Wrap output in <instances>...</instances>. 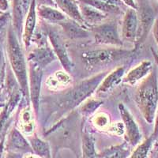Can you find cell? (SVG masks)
I'll return each instance as SVG.
<instances>
[{
    "mask_svg": "<svg viewBox=\"0 0 158 158\" xmlns=\"http://www.w3.org/2000/svg\"><path fill=\"white\" fill-rule=\"evenodd\" d=\"M9 8V0H0V11H1V12H7Z\"/></svg>",
    "mask_w": 158,
    "mask_h": 158,
    "instance_id": "obj_36",
    "label": "cell"
},
{
    "mask_svg": "<svg viewBox=\"0 0 158 158\" xmlns=\"http://www.w3.org/2000/svg\"><path fill=\"white\" fill-rule=\"evenodd\" d=\"M131 147L125 141L119 145L108 147L97 153L96 158H128L131 153Z\"/></svg>",
    "mask_w": 158,
    "mask_h": 158,
    "instance_id": "obj_23",
    "label": "cell"
},
{
    "mask_svg": "<svg viewBox=\"0 0 158 158\" xmlns=\"http://www.w3.org/2000/svg\"><path fill=\"white\" fill-rule=\"evenodd\" d=\"M137 14L138 19V29L135 50L142 45L147 39L148 35L152 30L156 16L154 8L149 0H137Z\"/></svg>",
    "mask_w": 158,
    "mask_h": 158,
    "instance_id": "obj_5",
    "label": "cell"
},
{
    "mask_svg": "<svg viewBox=\"0 0 158 158\" xmlns=\"http://www.w3.org/2000/svg\"><path fill=\"white\" fill-rule=\"evenodd\" d=\"M153 68L152 62L147 59L143 60L124 75L122 82L129 85H135L147 77Z\"/></svg>",
    "mask_w": 158,
    "mask_h": 158,
    "instance_id": "obj_13",
    "label": "cell"
},
{
    "mask_svg": "<svg viewBox=\"0 0 158 158\" xmlns=\"http://www.w3.org/2000/svg\"><path fill=\"white\" fill-rule=\"evenodd\" d=\"M0 48H1V45H0Z\"/></svg>",
    "mask_w": 158,
    "mask_h": 158,
    "instance_id": "obj_46",
    "label": "cell"
},
{
    "mask_svg": "<svg viewBox=\"0 0 158 158\" xmlns=\"http://www.w3.org/2000/svg\"><path fill=\"white\" fill-rule=\"evenodd\" d=\"M155 144V151H158V139L156 141V142H154Z\"/></svg>",
    "mask_w": 158,
    "mask_h": 158,
    "instance_id": "obj_43",
    "label": "cell"
},
{
    "mask_svg": "<svg viewBox=\"0 0 158 158\" xmlns=\"http://www.w3.org/2000/svg\"><path fill=\"white\" fill-rule=\"evenodd\" d=\"M36 5H46L56 7V5H55L53 0H36Z\"/></svg>",
    "mask_w": 158,
    "mask_h": 158,
    "instance_id": "obj_38",
    "label": "cell"
},
{
    "mask_svg": "<svg viewBox=\"0 0 158 158\" xmlns=\"http://www.w3.org/2000/svg\"><path fill=\"white\" fill-rule=\"evenodd\" d=\"M151 158H158V151H155L154 154L151 156Z\"/></svg>",
    "mask_w": 158,
    "mask_h": 158,
    "instance_id": "obj_42",
    "label": "cell"
},
{
    "mask_svg": "<svg viewBox=\"0 0 158 158\" xmlns=\"http://www.w3.org/2000/svg\"><path fill=\"white\" fill-rule=\"evenodd\" d=\"M124 6H127L128 8L137 10L136 0H119Z\"/></svg>",
    "mask_w": 158,
    "mask_h": 158,
    "instance_id": "obj_35",
    "label": "cell"
},
{
    "mask_svg": "<svg viewBox=\"0 0 158 158\" xmlns=\"http://www.w3.org/2000/svg\"><path fill=\"white\" fill-rule=\"evenodd\" d=\"M156 1H157V2H158V0H156Z\"/></svg>",
    "mask_w": 158,
    "mask_h": 158,
    "instance_id": "obj_47",
    "label": "cell"
},
{
    "mask_svg": "<svg viewBox=\"0 0 158 158\" xmlns=\"http://www.w3.org/2000/svg\"><path fill=\"white\" fill-rule=\"evenodd\" d=\"M134 51L115 47L87 51L81 55V61L88 69H94L127 59L132 56Z\"/></svg>",
    "mask_w": 158,
    "mask_h": 158,
    "instance_id": "obj_4",
    "label": "cell"
},
{
    "mask_svg": "<svg viewBox=\"0 0 158 158\" xmlns=\"http://www.w3.org/2000/svg\"><path fill=\"white\" fill-rule=\"evenodd\" d=\"M151 52H152V55H153V59H154V61H155V63H156V67H157V69H158V54H157V52H156L154 49L152 48H151Z\"/></svg>",
    "mask_w": 158,
    "mask_h": 158,
    "instance_id": "obj_40",
    "label": "cell"
},
{
    "mask_svg": "<svg viewBox=\"0 0 158 158\" xmlns=\"http://www.w3.org/2000/svg\"><path fill=\"white\" fill-rule=\"evenodd\" d=\"M28 141L33 154L41 158H52V151L49 143L40 138L36 133L28 136Z\"/></svg>",
    "mask_w": 158,
    "mask_h": 158,
    "instance_id": "obj_22",
    "label": "cell"
},
{
    "mask_svg": "<svg viewBox=\"0 0 158 158\" xmlns=\"http://www.w3.org/2000/svg\"><path fill=\"white\" fill-rule=\"evenodd\" d=\"M155 140L152 135L137 145L136 148L131 153L129 158H147L154 145Z\"/></svg>",
    "mask_w": 158,
    "mask_h": 158,
    "instance_id": "obj_27",
    "label": "cell"
},
{
    "mask_svg": "<svg viewBox=\"0 0 158 158\" xmlns=\"http://www.w3.org/2000/svg\"><path fill=\"white\" fill-rule=\"evenodd\" d=\"M71 83V77L67 72L59 71L56 72L53 74L48 77L46 84L48 89L51 90H59L67 87Z\"/></svg>",
    "mask_w": 158,
    "mask_h": 158,
    "instance_id": "obj_24",
    "label": "cell"
},
{
    "mask_svg": "<svg viewBox=\"0 0 158 158\" xmlns=\"http://www.w3.org/2000/svg\"><path fill=\"white\" fill-rule=\"evenodd\" d=\"M47 35L49 42L52 45V50L54 52L56 58L59 59L63 66L64 70L67 72L68 74L71 73L74 67V64L69 56L66 46L63 43L62 37L59 34V32L52 30V29H48L47 32Z\"/></svg>",
    "mask_w": 158,
    "mask_h": 158,
    "instance_id": "obj_9",
    "label": "cell"
},
{
    "mask_svg": "<svg viewBox=\"0 0 158 158\" xmlns=\"http://www.w3.org/2000/svg\"><path fill=\"white\" fill-rule=\"evenodd\" d=\"M138 19L136 10L127 8L123 14L121 37L127 42L135 44L138 34Z\"/></svg>",
    "mask_w": 158,
    "mask_h": 158,
    "instance_id": "obj_11",
    "label": "cell"
},
{
    "mask_svg": "<svg viewBox=\"0 0 158 158\" xmlns=\"http://www.w3.org/2000/svg\"><path fill=\"white\" fill-rule=\"evenodd\" d=\"M12 18L10 12H4L0 15V36L3 34L4 31H7L11 25Z\"/></svg>",
    "mask_w": 158,
    "mask_h": 158,
    "instance_id": "obj_30",
    "label": "cell"
},
{
    "mask_svg": "<svg viewBox=\"0 0 158 158\" xmlns=\"http://www.w3.org/2000/svg\"><path fill=\"white\" fill-rule=\"evenodd\" d=\"M36 13L40 19L50 24L59 25L68 18L58 8L51 6L36 5Z\"/></svg>",
    "mask_w": 158,
    "mask_h": 158,
    "instance_id": "obj_18",
    "label": "cell"
},
{
    "mask_svg": "<svg viewBox=\"0 0 158 158\" xmlns=\"http://www.w3.org/2000/svg\"><path fill=\"white\" fill-rule=\"evenodd\" d=\"M53 2L56 5V7L61 10L69 18L86 26L80 14L77 0H53Z\"/></svg>",
    "mask_w": 158,
    "mask_h": 158,
    "instance_id": "obj_19",
    "label": "cell"
},
{
    "mask_svg": "<svg viewBox=\"0 0 158 158\" xmlns=\"http://www.w3.org/2000/svg\"><path fill=\"white\" fill-rule=\"evenodd\" d=\"M103 104L102 101L97 100L94 98H88L86 101L81 104L79 108V111L82 116L89 117L94 115L97 109L101 106Z\"/></svg>",
    "mask_w": 158,
    "mask_h": 158,
    "instance_id": "obj_28",
    "label": "cell"
},
{
    "mask_svg": "<svg viewBox=\"0 0 158 158\" xmlns=\"http://www.w3.org/2000/svg\"><path fill=\"white\" fill-rule=\"evenodd\" d=\"M92 123L99 130H108L111 125L109 115L104 112H99L92 118Z\"/></svg>",
    "mask_w": 158,
    "mask_h": 158,
    "instance_id": "obj_29",
    "label": "cell"
},
{
    "mask_svg": "<svg viewBox=\"0 0 158 158\" xmlns=\"http://www.w3.org/2000/svg\"><path fill=\"white\" fill-rule=\"evenodd\" d=\"M59 25L62 28L64 34L70 39H84L89 36V32L87 29L88 27L69 18L59 23Z\"/></svg>",
    "mask_w": 158,
    "mask_h": 158,
    "instance_id": "obj_17",
    "label": "cell"
},
{
    "mask_svg": "<svg viewBox=\"0 0 158 158\" xmlns=\"http://www.w3.org/2000/svg\"><path fill=\"white\" fill-rule=\"evenodd\" d=\"M107 131H110L111 133L115 134L117 135H124L125 130H124V126L123 122L115 123H111Z\"/></svg>",
    "mask_w": 158,
    "mask_h": 158,
    "instance_id": "obj_32",
    "label": "cell"
},
{
    "mask_svg": "<svg viewBox=\"0 0 158 158\" xmlns=\"http://www.w3.org/2000/svg\"><path fill=\"white\" fill-rule=\"evenodd\" d=\"M31 2H32V0H22V5H23L25 14H27L28 10H29V8L31 5Z\"/></svg>",
    "mask_w": 158,
    "mask_h": 158,
    "instance_id": "obj_39",
    "label": "cell"
},
{
    "mask_svg": "<svg viewBox=\"0 0 158 158\" xmlns=\"http://www.w3.org/2000/svg\"><path fill=\"white\" fill-rule=\"evenodd\" d=\"M126 67L125 66L116 67L105 75L101 82L99 85L96 93L98 94H105L113 89L120 82L125 75Z\"/></svg>",
    "mask_w": 158,
    "mask_h": 158,
    "instance_id": "obj_15",
    "label": "cell"
},
{
    "mask_svg": "<svg viewBox=\"0 0 158 158\" xmlns=\"http://www.w3.org/2000/svg\"><path fill=\"white\" fill-rule=\"evenodd\" d=\"M77 1L92 6L93 7L106 14L108 16L111 15H120L124 14L123 7L118 6L111 5V4L104 2L102 0H77Z\"/></svg>",
    "mask_w": 158,
    "mask_h": 158,
    "instance_id": "obj_25",
    "label": "cell"
},
{
    "mask_svg": "<svg viewBox=\"0 0 158 158\" xmlns=\"http://www.w3.org/2000/svg\"><path fill=\"white\" fill-rule=\"evenodd\" d=\"M135 101L146 123H153L158 108L157 73L154 68L139 83L135 92Z\"/></svg>",
    "mask_w": 158,
    "mask_h": 158,
    "instance_id": "obj_3",
    "label": "cell"
},
{
    "mask_svg": "<svg viewBox=\"0 0 158 158\" xmlns=\"http://www.w3.org/2000/svg\"><path fill=\"white\" fill-rule=\"evenodd\" d=\"M6 63L2 52L0 50V96L2 94V90L4 86V81H5L6 73Z\"/></svg>",
    "mask_w": 158,
    "mask_h": 158,
    "instance_id": "obj_31",
    "label": "cell"
},
{
    "mask_svg": "<svg viewBox=\"0 0 158 158\" xmlns=\"http://www.w3.org/2000/svg\"><path fill=\"white\" fill-rule=\"evenodd\" d=\"M118 110L124 126L125 141L131 147H135L142 142V135L135 118L123 104H119Z\"/></svg>",
    "mask_w": 158,
    "mask_h": 158,
    "instance_id": "obj_8",
    "label": "cell"
},
{
    "mask_svg": "<svg viewBox=\"0 0 158 158\" xmlns=\"http://www.w3.org/2000/svg\"><path fill=\"white\" fill-rule=\"evenodd\" d=\"M56 56L52 48L48 45L38 46L31 51L28 56V62H31L44 69L48 65L54 61Z\"/></svg>",
    "mask_w": 158,
    "mask_h": 158,
    "instance_id": "obj_16",
    "label": "cell"
},
{
    "mask_svg": "<svg viewBox=\"0 0 158 158\" xmlns=\"http://www.w3.org/2000/svg\"><path fill=\"white\" fill-rule=\"evenodd\" d=\"M5 151L22 153L24 155L33 153L28 139L16 127H13L10 131L6 140L5 139Z\"/></svg>",
    "mask_w": 158,
    "mask_h": 158,
    "instance_id": "obj_10",
    "label": "cell"
},
{
    "mask_svg": "<svg viewBox=\"0 0 158 158\" xmlns=\"http://www.w3.org/2000/svg\"><path fill=\"white\" fill-rule=\"evenodd\" d=\"M95 138L87 131H83L81 135V158H96Z\"/></svg>",
    "mask_w": 158,
    "mask_h": 158,
    "instance_id": "obj_26",
    "label": "cell"
},
{
    "mask_svg": "<svg viewBox=\"0 0 158 158\" xmlns=\"http://www.w3.org/2000/svg\"><path fill=\"white\" fill-rule=\"evenodd\" d=\"M11 4H12L11 18H12L13 29L18 35V38L21 39L23 31L24 18L26 14L24 10L22 0H11Z\"/></svg>",
    "mask_w": 158,
    "mask_h": 158,
    "instance_id": "obj_21",
    "label": "cell"
},
{
    "mask_svg": "<svg viewBox=\"0 0 158 158\" xmlns=\"http://www.w3.org/2000/svg\"><path fill=\"white\" fill-rule=\"evenodd\" d=\"M37 17L36 2V0H32L29 10L25 15L23 31H22V38L25 50H27L30 47L31 43H32V36L34 35L36 29Z\"/></svg>",
    "mask_w": 158,
    "mask_h": 158,
    "instance_id": "obj_12",
    "label": "cell"
},
{
    "mask_svg": "<svg viewBox=\"0 0 158 158\" xmlns=\"http://www.w3.org/2000/svg\"><path fill=\"white\" fill-rule=\"evenodd\" d=\"M152 30H153V37H154L155 41H156V45H157L158 48V16L156 17V19H155L153 28H152Z\"/></svg>",
    "mask_w": 158,
    "mask_h": 158,
    "instance_id": "obj_34",
    "label": "cell"
},
{
    "mask_svg": "<svg viewBox=\"0 0 158 158\" xmlns=\"http://www.w3.org/2000/svg\"><path fill=\"white\" fill-rule=\"evenodd\" d=\"M36 158H41V157H39V156H36Z\"/></svg>",
    "mask_w": 158,
    "mask_h": 158,
    "instance_id": "obj_45",
    "label": "cell"
},
{
    "mask_svg": "<svg viewBox=\"0 0 158 158\" xmlns=\"http://www.w3.org/2000/svg\"><path fill=\"white\" fill-rule=\"evenodd\" d=\"M32 108L30 105H27L21 111L19 115V131L23 135L26 136L32 135L35 133L36 129V123L34 118V111H32Z\"/></svg>",
    "mask_w": 158,
    "mask_h": 158,
    "instance_id": "obj_20",
    "label": "cell"
},
{
    "mask_svg": "<svg viewBox=\"0 0 158 158\" xmlns=\"http://www.w3.org/2000/svg\"><path fill=\"white\" fill-rule=\"evenodd\" d=\"M6 37V51L10 67L15 74L16 81H18L23 97L27 102H29V71L27 63L23 48L20 44V39L13 29L12 24L8 28Z\"/></svg>",
    "mask_w": 158,
    "mask_h": 158,
    "instance_id": "obj_2",
    "label": "cell"
},
{
    "mask_svg": "<svg viewBox=\"0 0 158 158\" xmlns=\"http://www.w3.org/2000/svg\"><path fill=\"white\" fill-rule=\"evenodd\" d=\"M154 129H153V132L152 134V137L154 138L155 142L158 139V108L156 110V115H155V118H154Z\"/></svg>",
    "mask_w": 158,
    "mask_h": 158,
    "instance_id": "obj_33",
    "label": "cell"
},
{
    "mask_svg": "<svg viewBox=\"0 0 158 158\" xmlns=\"http://www.w3.org/2000/svg\"><path fill=\"white\" fill-rule=\"evenodd\" d=\"M91 31L95 42L98 44L109 45L115 48H121L123 44L116 21H105L100 25L91 27Z\"/></svg>",
    "mask_w": 158,
    "mask_h": 158,
    "instance_id": "obj_6",
    "label": "cell"
},
{
    "mask_svg": "<svg viewBox=\"0 0 158 158\" xmlns=\"http://www.w3.org/2000/svg\"><path fill=\"white\" fill-rule=\"evenodd\" d=\"M44 69L38 65L29 62V94L32 108L36 117L39 115L40 104L42 78Z\"/></svg>",
    "mask_w": 158,
    "mask_h": 158,
    "instance_id": "obj_7",
    "label": "cell"
},
{
    "mask_svg": "<svg viewBox=\"0 0 158 158\" xmlns=\"http://www.w3.org/2000/svg\"><path fill=\"white\" fill-rule=\"evenodd\" d=\"M5 106V104L4 103H2V102H0V108H3V107Z\"/></svg>",
    "mask_w": 158,
    "mask_h": 158,
    "instance_id": "obj_44",
    "label": "cell"
},
{
    "mask_svg": "<svg viewBox=\"0 0 158 158\" xmlns=\"http://www.w3.org/2000/svg\"><path fill=\"white\" fill-rule=\"evenodd\" d=\"M23 158H36V156L33 153H28V154L24 155Z\"/></svg>",
    "mask_w": 158,
    "mask_h": 158,
    "instance_id": "obj_41",
    "label": "cell"
},
{
    "mask_svg": "<svg viewBox=\"0 0 158 158\" xmlns=\"http://www.w3.org/2000/svg\"><path fill=\"white\" fill-rule=\"evenodd\" d=\"M77 2H78L80 14L86 27L91 28L95 25H100L108 19V15L93 7L92 6L78 1Z\"/></svg>",
    "mask_w": 158,
    "mask_h": 158,
    "instance_id": "obj_14",
    "label": "cell"
},
{
    "mask_svg": "<svg viewBox=\"0 0 158 158\" xmlns=\"http://www.w3.org/2000/svg\"><path fill=\"white\" fill-rule=\"evenodd\" d=\"M24 154L19 153H15V152H6V154L4 156L3 158H23Z\"/></svg>",
    "mask_w": 158,
    "mask_h": 158,
    "instance_id": "obj_37",
    "label": "cell"
},
{
    "mask_svg": "<svg viewBox=\"0 0 158 158\" xmlns=\"http://www.w3.org/2000/svg\"><path fill=\"white\" fill-rule=\"evenodd\" d=\"M107 72H101L89 78L85 79L79 82L67 93L62 94L56 101V113H59L61 116L80 106L85 101L89 98L98 88Z\"/></svg>",
    "mask_w": 158,
    "mask_h": 158,
    "instance_id": "obj_1",
    "label": "cell"
}]
</instances>
